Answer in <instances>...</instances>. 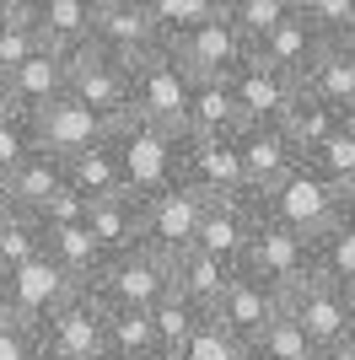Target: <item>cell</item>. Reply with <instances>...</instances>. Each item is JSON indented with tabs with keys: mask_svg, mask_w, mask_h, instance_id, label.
<instances>
[{
	"mask_svg": "<svg viewBox=\"0 0 355 360\" xmlns=\"http://www.w3.org/2000/svg\"><path fill=\"white\" fill-rule=\"evenodd\" d=\"M97 360H108V355H97Z\"/></svg>",
	"mask_w": 355,
	"mask_h": 360,
	"instance_id": "cell-54",
	"label": "cell"
},
{
	"mask_svg": "<svg viewBox=\"0 0 355 360\" xmlns=\"http://www.w3.org/2000/svg\"><path fill=\"white\" fill-rule=\"evenodd\" d=\"M189 86H194V75L173 60L167 44H156L151 54L130 60V119L156 124V129H167V135H183Z\"/></svg>",
	"mask_w": 355,
	"mask_h": 360,
	"instance_id": "cell-1",
	"label": "cell"
},
{
	"mask_svg": "<svg viewBox=\"0 0 355 360\" xmlns=\"http://www.w3.org/2000/svg\"><path fill=\"white\" fill-rule=\"evenodd\" d=\"M216 11H221V0H146V16H151V27H156V38H162V44L183 38L189 27L210 22Z\"/></svg>",
	"mask_w": 355,
	"mask_h": 360,
	"instance_id": "cell-33",
	"label": "cell"
},
{
	"mask_svg": "<svg viewBox=\"0 0 355 360\" xmlns=\"http://www.w3.org/2000/svg\"><path fill=\"white\" fill-rule=\"evenodd\" d=\"M296 16L318 27V38H355V0H296Z\"/></svg>",
	"mask_w": 355,
	"mask_h": 360,
	"instance_id": "cell-40",
	"label": "cell"
},
{
	"mask_svg": "<svg viewBox=\"0 0 355 360\" xmlns=\"http://www.w3.org/2000/svg\"><path fill=\"white\" fill-rule=\"evenodd\" d=\"M307 167L318 172V178H328L334 188H340V194H350V188H355V140L344 135V124H340V129H334V135H328L323 146L307 156Z\"/></svg>",
	"mask_w": 355,
	"mask_h": 360,
	"instance_id": "cell-36",
	"label": "cell"
},
{
	"mask_svg": "<svg viewBox=\"0 0 355 360\" xmlns=\"http://www.w3.org/2000/svg\"><path fill=\"white\" fill-rule=\"evenodd\" d=\"M344 215H350V221H355V188H350V194H344Z\"/></svg>",
	"mask_w": 355,
	"mask_h": 360,
	"instance_id": "cell-47",
	"label": "cell"
},
{
	"mask_svg": "<svg viewBox=\"0 0 355 360\" xmlns=\"http://www.w3.org/2000/svg\"><path fill=\"white\" fill-rule=\"evenodd\" d=\"M280 317H291L296 328L307 333L312 349H334L344 333H350V312H344L340 285H328L318 274H307L301 285H291L280 296Z\"/></svg>",
	"mask_w": 355,
	"mask_h": 360,
	"instance_id": "cell-14",
	"label": "cell"
},
{
	"mask_svg": "<svg viewBox=\"0 0 355 360\" xmlns=\"http://www.w3.org/2000/svg\"><path fill=\"white\" fill-rule=\"evenodd\" d=\"M65 70H70L65 97H75L103 129H113V124L130 119V65L124 60L103 54L97 44H81V49L65 54Z\"/></svg>",
	"mask_w": 355,
	"mask_h": 360,
	"instance_id": "cell-4",
	"label": "cell"
},
{
	"mask_svg": "<svg viewBox=\"0 0 355 360\" xmlns=\"http://www.w3.org/2000/svg\"><path fill=\"white\" fill-rule=\"evenodd\" d=\"M301 91L350 113L355 108V38H323V49L312 54L307 75H301Z\"/></svg>",
	"mask_w": 355,
	"mask_h": 360,
	"instance_id": "cell-18",
	"label": "cell"
},
{
	"mask_svg": "<svg viewBox=\"0 0 355 360\" xmlns=\"http://www.w3.org/2000/svg\"><path fill=\"white\" fill-rule=\"evenodd\" d=\"M334 355H340V360H355V323H350V333H344L340 345H334Z\"/></svg>",
	"mask_w": 355,
	"mask_h": 360,
	"instance_id": "cell-44",
	"label": "cell"
},
{
	"mask_svg": "<svg viewBox=\"0 0 355 360\" xmlns=\"http://www.w3.org/2000/svg\"><path fill=\"white\" fill-rule=\"evenodd\" d=\"M38 231H44V258H49V264H59V269L70 274L75 285L87 290L92 280H97V269H103V253H97V242H92L87 221L38 226Z\"/></svg>",
	"mask_w": 355,
	"mask_h": 360,
	"instance_id": "cell-25",
	"label": "cell"
},
{
	"mask_svg": "<svg viewBox=\"0 0 355 360\" xmlns=\"http://www.w3.org/2000/svg\"><path fill=\"white\" fill-rule=\"evenodd\" d=\"M242 360H269V355H253V349H248V355H242Z\"/></svg>",
	"mask_w": 355,
	"mask_h": 360,
	"instance_id": "cell-50",
	"label": "cell"
},
{
	"mask_svg": "<svg viewBox=\"0 0 355 360\" xmlns=\"http://www.w3.org/2000/svg\"><path fill=\"white\" fill-rule=\"evenodd\" d=\"M0 360H44L32 323H11V317H0Z\"/></svg>",
	"mask_w": 355,
	"mask_h": 360,
	"instance_id": "cell-42",
	"label": "cell"
},
{
	"mask_svg": "<svg viewBox=\"0 0 355 360\" xmlns=\"http://www.w3.org/2000/svg\"><path fill=\"white\" fill-rule=\"evenodd\" d=\"M65 86H70V70H65V54H59V49H38L27 65H16V70L6 75V97H11V108H22V113H38V108L59 103Z\"/></svg>",
	"mask_w": 355,
	"mask_h": 360,
	"instance_id": "cell-20",
	"label": "cell"
},
{
	"mask_svg": "<svg viewBox=\"0 0 355 360\" xmlns=\"http://www.w3.org/2000/svg\"><path fill=\"white\" fill-rule=\"evenodd\" d=\"M242 355H248V345H242L226 323H216V317L205 312V317H199V328H194V339L183 345V355H178V360H242Z\"/></svg>",
	"mask_w": 355,
	"mask_h": 360,
	"instance_id": "cell-38",
	"label": "cell"
},
{
	"mask_svg": "<svg viewBox=\"0 0 355 360\" xmlns=\"http://www.w3.org/2000/svg\"><path fill=\"white\" fill-rule=\"evenodd\" d=\"M0 11H6V0H0Z\"/></svg>",
	"mask_w": 355,
	"mask_h": 360,
	"instance_id": "cell-53",
	"label": "cell"
},
{
	"mask_svg": "<svg viewBox=\"0 0 355 360\" xmlns=\"http://www.w3.org/2000/svg\"><path fill=\"white\" fill-rule=\"evenodd\" d=\"M87 231H92L103 258H118L130 248H140L146 242V231H140V194L124 188V194H108L97 205H87Z\"/></svg>",
	"mask_w": 355,
	"mask_h": 360,
	"instance_id": "cell-21",
	"label": "cell"
},
{
	"mask_svg": "<svg viewBox=\"0 0 355 360\" xmlns=\"http://www.w3.org/2000/svg\"><path fill=\"white\" fill-rule=\"evenodd\" d=\"M344 135L355 140V108H350V113H344Z\"/></svg>",
	"mask_w": 355,
	"mask_h": 360,
	"instance_id": "cell-46",
	"label": "cell"
},
{
	"mask_svg": "<svg viewBox=\"0 0 355 360\" xmlns=\"http://www.w3.org/2000/svg\"><path fill=\"white\" fill-rule=\"evenodd\" d=\"M103 328H108V307L81 285L59 301L54 312H44L32 323L44 360H97L103 355Z\"/></svg>",
	"mask_w": 355,
	"mask_h": 360,
	"instance_id": "cell-5",
	"label": "cell"
},
{
	"mask_svg": "<svg viewBox=\"0 0 355 360\" xmlns=\"http://www.w3.org/2000/svg\"><path fill=\"white\" fill-rule=\"evenodd\" d=\"M323 49V38H318V27L312 22H301V16H285L280 27H269L259 44H253V60L275 65L280 75H291V81H301L312 65V54Z\"/></svg>",
	"mask_w": 355,
	"mask_h": 360,
	"instance_id": "cell-23",
	"label": "cell"
},
{
	"mask_svg": "<svg viewBox=\"0 0 355 360\" xmlns=\"http://www.w3.org/2000/svg\"><path fill=\"white\" fill-rule=\"evenodd\" d=\"M232 264H221V258H210V253H199V248H189V253H178L173 258V290L183 301H194V307H216V296L226 290V280H232Z\"/></svg>",
	"mask_w": 355,
	"mask_h": 360,
	"instance_id": "cell-26",
	"label": "cell"
},
{
	"mask_svg": "<svg viewBox=\"0 0 355 360\" xmlns=\"http://www.w3.org/2000/svg\"><path fill=\"white\" fill-rule=\"evenodd\" d=\"M44 253V231H38V221L32 215H16L6 231H0V274L16 269V264H27V258Z\"/></svg>",
	"mask_w": 355,
	"mask_h": 360,
	"instance_id": "cell-41",
	"label": "cell"
},
{
	"mask_svg": "<svg viewBox=\"0 0 355 360\" xmlns=\"http://www.w3.org/2000/svg\"><path fill=\"white\" fill-rule=\"evenodd\" d=\"M32 129H38V150L59 156V162H65V156H75V150H87L92 140L103 135V124L92 119L75 97H59V103L38 108V113H32Z\"/></svg>",
	"mask_w": 355,
	"mask_h": 360,
	"instance_id": "cell-19",
	"label": "cell"
},
{
	"mask_svg": "<svg viewBox=\"0 0 355 360\" xmlns=\"http://www.w3.org/2000/svg\"><path fill=\"white\" fill-rule=\"evenodd\" d=\"M340 296H344V312H350V323H355V280H344Z\"/></svg>",
	"mask_w": 355,
	"mask_h": 360,
	"instance_id": "cell-45",
	"label": "cell"
},
{
	"mask_svg": "<svg viewBox=\"0 0 355 360\" xmlns=\"http://www.w3.org/2000/svg\"><path fill=\"white\" fill-rule=\"evenodd\" d=\"M6 188L16 194L22 215H38L49 199L65 188V162H59V156H49V150H32L22 167H11V172H6Z\"/></svg>",
	"mask_w": 355,
	"mask_h": 360,
	"instance_id": "cell-28",
	"label": "cell"
},
{
	"mask_svg": "<svg viewBox=\"0 0 355 360\" xmlns=\"http://www.w3.org/2000/svg\"><path fill=\"white\" fill-rule=\"evenodd\" d=\"M237 103L226 81H194L189 86V113H183V135H237Z\"/></svg>",
	"mask_w": 355,
	"mask_h": 360,
	"instance_id": "cell-29",
	"label": "cell"
},
{
	"mask_svg": "<svg viewBox=\"0 0 355 360\" xmlns=\"http://www.w3.org/2000/svg\"><path fill=\"white\" fill-rule=\"evenodd\" d=\"M232 146H237V162H242V188L253 199H264L280 178H291L301 167V150L291 146L285 124H237Z\"/></svg>",
	"mask_w": 355,
	"mask_h": 360,
	"instance_id": "cell-11",
	"label": "cell"
},
{
	"mask_svg": "<svg viewBox=\"0 0 355 360\" xmlns=\"http://www.w3.org/2000/svg\"><path fill=\"white\" fill-rule=\"evenodd\" d=\"M199 215H205V194H194L189 183H178V178L140 194V231H146V248H156L162 258H178L194 248Z\"/></svg>",
	"mask_w": 355,
	"mask_h": 360,
	"instance_id": "cell-8",
	"label": "cell"
},
{
	"mask_svg": "<svg viewBox=\"0 0 355 360\" xmlns=\"http://www.w3.org/2000/svg\"><path fill=\"white\" fill-rule=\"evenodd\" d=\"M280 124H285V135H291V146L301 150V162H307L312 150H318V146H323V140L344 124V113H340V108H328V103H318L312 91H301Z\"/></svg>",
	"mask_w": 355,
	"mask_h": 360,
	"instance_id": "cell-30",
	"label": "cell"
},
{
	"mask_svg": "<svg viewBox=\"0 0 355 360\" xmlns=\"http://www.w3.org/2000/svg\"><path fill=\"white\" fill-rule=\"evenodd\" d=\"M6 6H27V0H6Z\"/></svg>",
	"mask_w": 355,
	"mask_h": 360,
	"instance_id": "cell-51",
	"label": "cell"
},
{
	"mask_svg": "<svg viewBox=\"0 0 355 360\" xmlns=\"http://www.w3.org/2000/svg\"><path fill=\"white\" fill-rule=\"evenodd\" d=\"M237 269L253 274V280H264L269 290H291L301 285L312 274V242L296 237V231H285L280 221H269V215H259V226H253L248 248H242V258H237Z\"/></svg>",
	"mask_w": 355,
	"mask_h": 360,
	"instance_id": "cell-6",
	"label": "cell"
},
{
	"mask_svg": "<svg viewBox=\"0 0 355 360\" xmlns=\"http://www.w3.org/2000/svg\"><path fill=\"white\" fill-rule=\"evenodd\" d=\"M221 11L232 16V27L242 32L248 49H253L269 27H280L285 16H296V0H221Z\"/></svg>",
	"mask_w": 355,
	"mask_h": 360,
	"instance_id": "cell-34",
	"label": "cell"
},
{
	"mask_svg": "<svg viewBox=\"0 0 355 360\" xmlns=\"http://www.w3.org/2000/svg\"><path fill=\"white\" fill-rule=\"evenodd\" d=\"M173 285V258H162L156 248H130L118 258H103V269L92 280V296L103 301L108 312H146L151 301H162Z\"/></svg>",
	"mask_w": 355,
	"mask_h": 360,
	"instance_id": "cell-2",
	"label": "cell"
},
{
	"mask_svg": "<svg viewBox=\"0 0 355 360\" xmlns=\"http://www.w3.org/2000/svg\"><path fill=\"white\" fill-rule=\"evenodd\" d=\"M178 183H189L205 199L248 194L232 135H178Z\"/></svg>",
	"mask_w": 355,
	"mask_h": 360,
	"instance_id": "cell-10",
	"label": "cell"
},
{
	"mask_svg": "<svg viewBox=\"0 0 355 360\" xmlns=\"http://www.w3.org/2000/svg\"><path fill=\"white\" fill-rule=\"evenodd\" d=\"M0 108H11V97H6V70H0Z\"/></svg>",
	"mask_w": 355,
	"mask_h": 360,
	"instance_id": "cell-48",
	"label": "cell"
},
{
	"mask_svg": "<svg viewBox=\"0 0 355 360\" xmlns=\"http://www.w3.org/2000/svg\"><path fill=\"white\" fill-rule=\"evenodd\" d=\"M38 49H44V38L32 27V16L22 11V6H6V11H0V70L11 75L16 65H27Z\"/></svg>",
	"mask_w": 355,
	"mask_h": 360,
	"instance_id": "cell-35",
	"label": "cell"
},
{
	"mask_svg": "<svg viewBox=\"0 0 355 360\" xmlns=\"http://www.w3.org/2000/svg\"><path fill=\"white\" fill-rule=\"evenodd\" d=\"M118 150V167H124V188L130 194H151L162 183L178 178V135L156 129V124H140V119H124L108 129Z\"/></svg>",
	"mask_w": 355,
	"mask_h": 360,
	"instance_id": "cell-7",
	"label": "cell"
},
{
	"mask_svg": "<svg viewBox=\"0 0 355 360\" xmlns=\"http://www.w3.org/2000/svg\"><path fill=\"white\" fill-rule=\"evenodd\" d=\"M70 290H75V280L38 253V258H27V264H16V269L0 274V317H11V323H38V317L54 312Z\"/></svg>",
	"mask_w": 355,
	"mask_h": 360,
	"instance_id": "cell-12",
	"label": "cell"
},
{
	"mask_svg": "<svg viewBox=\"0 0 355 360\" xmlns=\"http://www.w3.org/2000/svg\"><path fill=\"white\" fill-rule=\"evenodd\" d=\"M312 274L328 280V285H344L355 280V221L340 215V221L312 237Z\"/></svg>",
	"mask_w": 355,
	"mask_h": 360,
	"instance_id": "cell-31",
	"label": "cell"
},
{
	"mask_svg": "<svg viewBox=\"0 0 355 360\" xmlns=\"http://www.w3.org/2000/svg\"><path fill=\"white\" fill-rule=\"evenodd\" d=\"M312 360H340V355H334V349H318V355H312Z\"/></svg>",
	"mask_w": 355,
	"mask_h": 360,
	"instance_id": "cell-49",
	"label": "cell"
},
{
	"mask_svg": "<svg viewBox=\"0 0 355 360\" xmlns=\"http://www.w3.org/2000/svg\"><path fill=\"white\" fill-rule=\"evenodd\" d=\"M103 355L108 360H162V355H156V333H151L146 312H108Z\"/></svg>",
	"mask_w": 355,
	"mask_h": 360,
	"instance_id": "cell-32",
	"label": "cell"
},
{
	"mask_svg": "<svg viewBox=\"0 0 355 360\" xmlns=\"http://www.w3.org/2000/svg\"><path fill=\"white\" fill-rule=\"evenodd\" d=\"M92 44L130 65L140 54H151L162 38H156V27H151V16H146V0H103L92 11Z\"/></svg>",
	"mask_w": 355,
	"mask_h": 360,
	"instance_id": "cell-16",
	"label": "cell"
},
{
	"mask_svg": "<svg viewBox=\"0 0 355 360\" xmlns=\"http://www.w3.org/2000/svg\"><path fill=\"white\" fill-rule=\"evenodd\" d=\"M259 199L253 194H226V199H205V215H199V231H194V248L210 258H221V264H232L242 258V248H248L253 226H259Z\"/></svg>",
	"mask_w": 355,
	"mask_h": 360,
	"instance_id": "cell-15",
	"label": "cell"
},
{
	"mask_svg": "<svg viewBox=\"0 0 355 360\" xmlns=\"http://www.w3.org/2000/svg\"><path fill=\"white\" fill-rule=\"evenodd\" d=\"M253 355H269V360H312L318 349L307 345V333L296 328L291 317H275V323H264V328L248 339Z\"/></svg>",
	"mask_w": 355,
	"mask_h": 360,
	"instance_id": "cell-37",
	"label": "cell"
},
{
	"mask_svg": "<svg viewBox=\"0 0 355 360\" xmlns=\"http://www.w3.org/2000/svg\"><path fill=\"white\" fill-rule=\"evenodd\" d=\"M226 86H232V103H237V119L242 124H280L291 113V103L301 97V81L280 75L264 60H253V49H248V60L226 75Z\"/></svg>",
	"mask_w": 355,
	"mask_h": 360,
	"instance_id": "cell-13",
	"label": "cell"
},
{
	"mask_svg": "<svg viewBox=\"0 0 355 360\" xmlns=\"http://www.w3.org/2000/svg\"><path fill=\"white\" fill-rule=\"evenodd\" d=\"M65 188H75L87 205H97V199H108V194H124V167H118V150H113V140H108V129L92 140L87 150L65 156Z\"/></svg>",
	"mask_w": 355,
	"mask_h": 360,
	"instance_id": "cell-22",
	"label": "cell"
},
{
	"mask_svg": "<svg viewBox=\"0 0 355 360\" xmlns=\"http://www.w3.org/2000/svg\"><path fill=\"white\" fill-rule=\"evenodd\" d=\"M16 215H22V205H16V194L6 188V178H0V231H6V226H11Z\"/></svg>",
	"mask_w": 355,
	"mask_h": 360,
	"instance_id": "cell-43",
	"label": "cell"
},
{
	"mask_svg": "<svg viewBox=\"0 0 355 360\" xmlns=\"http://www.w3.org/2000/svg\"><path fill=\"white\" fill-rule=\"evenodd\" d=\"M210 317H216V323H226V328H232L237 339L248 345V339L264 328V323H275V317H280V290H269L264 280H253V274L237 269L232 280H226V290L216 296Z\"/></svg>",
	"mask_w": 355,
	"mask_h": 360,
	"instance_id": "cell-17",
	"label": "cell"
},
{
	"mask_svg": "<svg viewBox=\"0 0 355 360\" xmlns=\"http://www.w3.org/2000/svg\"><path fill=\"white\" fill-rule=\"evenodd\" d=\"M167 49H173V60L183 65L194 81H226L237 65L248 60V38L232 27V16H226V11H216L210 22H199V27H189Z\"/></svg>",
	"mask_w": 355,
	"mask_h": 360,
	"instance_id": "cell-9",
	"label": "cell"
},
{
	"mask_svg": "<svg viewBox=\"0 0 355 360\" xmlns=\"http://www.w3.org/2000/svg\"><path fill=\"white\" fill-rule=\"evenodd\" d=\"M87 6H103V0H87Z\"/></svg>",
	"mask_w": 355,
	"mask_h": 360,
	"instance_id": "cell-52",
	"label": "cell"
},
{
	"mask_svg": "<svg viewBox=\"0 0 355 360\" xmlns=\"http://www.w3.org/2000/svg\"><path fill=\"white\" fill-rule=\"evenodd\" d=\"M22 11L32 16V27L44 38V49H59V54H70V49L92 44V11L87 0H27Z\"/></svg>",
	"mask_w": 355,
	"mask_h": 360,
	"instance_id": "cell-24",
	"label": "cell"
},
{
	"mask_svg": "<svg viewBox=\"0 0 355 360\" xmlns=\"http://www.w3.org/2000/svg\"><path fill=\"white\" fill-rule=\"evenodd\" d=\"M259 210H264L269 221H280L285 231H296V237L312 242L318 231H328V226L344 215V194H340L328 178H318L307 162H301L291 178H280L264 199H259Z\"/></svg>",
	"mask_w": 355,
	"mask_h": 360,
	"instance_id": "cell-3",
	"label": "cell"
},
{
	"mask_svg": "<svg viewBox=\"0 0 355 360\" xmlns=\"http://www.w3.org/2000/svg\"><path fill=\"white\" fill-rule=\"evenodd\" d=\"M32 150H38L32 113H22V108H0V178H6L11 167H22Z\"/></svg>",
	"mask_w": 355,
	"mask_h": 360,
	"instance_id": "cell-39",
	"label": "cell"
},
{
	"mask_svg": "<svg viewBox=\"0 0 355 360\" xmlns=\"http://www.w3.org/2000/svg\"><path fill=\"white\" fill-rule=\"evenodd\" d=\"M199 317H205V307L183 301L173 285H167V296L146 307V323H151V333H156V355H162V360H178V355H183V345H189L194 328H199Z\"/></svg>",
	"mask_w": 355,
	"mask_h": 360,
	"instance_id": "cell-27",
	"label": "cell"
}]
</instances>
